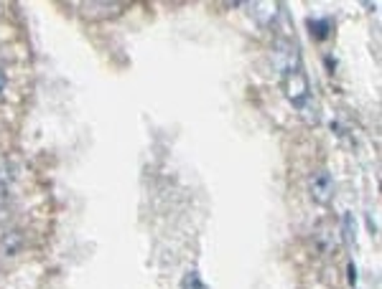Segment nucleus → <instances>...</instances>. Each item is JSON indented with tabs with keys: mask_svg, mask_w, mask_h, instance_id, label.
I'll use <instances>...</instances> for the list:
<instances>
[{
	"mask_svg": "<svg viewBox=\"0 0 382 289\" xmlns=\"http://www.w3.org/2000/svg\"><path fill=\"white\" fill-rule=\"evenodd\" d=\"M283 92H286V99H288L295 109L306 107V102H309V79H306V74L298 66L286 72V76H283Z\"/></svg>",
	"mask_w": 382,
	"mask_h": 289,
	"instance_id": "1",
	"label": "nucleus"
},
{
	"mask_svg": "<svg viewBox=\"0 0 382 289\" xmlns=\"http://www.w3.org/2000/svg\"><path fill=\"white\" fill-rule=\"evenodd\" d=\"M309 191H311V198H314L319 206L331 203V198H334V177H331V173L316 170L314 175H311Z\"/></svg>",
	"mask_w": 382,
	"mask_h": 289,
	"instance_id": "2",
	"label": "nucleus"
},
{
	"mask_svg": "<svg viewBox=\"0 0 382 289\" xmlns=\"http://www.w3.org/2000/svg\"><path fill=\"white\" fill-rule=\"evenodd\" d=\"M3 206H6V185L0 183V208H3Z\"/></svg>",
	"mask_w": 382,
	"mask_h": 289,
	"instance_id": "6",
	"label": "nucleus"
},
{
	"mask_svg": "<svg viewBox=\"0 0 382 289\" xmlns=\"http://www.w3.org/2000/svg\"><path fill=\"white\" fill-rule=\"evenodd\" d=\"M125 8V3H115V0H89L82 3V15L89 20H105L117 15Z\"/></svg>",
	"mask_w": 382,
	"mask_h": 289,
	"instance_id": "3",
	"label": "nucleus"
},
{
	"mask_svg": "<svg viewBox=\"0 0 382 289\" xmlns=\"http://www.w3.org/2000/svg\"><path fill=\"white\" fill-rule=\"evenodd\" d=\"M184 289H207V287H204V282L199 279L196 271H189V274L184 276Z\"/></svg>",
	"mask_w": 382,
	"mask_h": 289,
	"instance_id": "4",
	"label": "nucleus"
},
{
	"mask_svg": "<svg viewBox=\"0 0 382 289\" xmlns=\"http://www.w3.org/2000/svg\"><path fill=\"white\" fill-rule=\"evenodd\" d=\"M3 89H6V76L0 74V94H3Z\"/></svg>",
	"mask_w": 382,
	"mask_h": 289,
	"instance_id": "7",
	"label": "nucleus"
},
{
	"mask_svg": "<svg viewBox=\"0 0 382 289\" xmlns=\"http://www.w3.org/2000/svg\"><path fill=\"white\" fill-rule=\"evenodd\" d=\"M347 271H349V284H357V267H355V264H349V267H347Z\"/></svg>",
	"mask_w": 382,
	"mask_h": 289,
	"instance_id": "5",
	"label": "nucleus"
}]
</instances>
